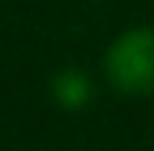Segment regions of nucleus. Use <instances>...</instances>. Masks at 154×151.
<instances>
[{
  "label": "nucleus",
  "mask_w": 154,
  "mask_h": 151,
  "mask_svg": "<svg viewBox=\"0 0 154 151\" xmlns=\"http://www.w3.org/2000/svg\"><path fill=\"white\" fill-rule=\"evenodd\" d=\"M105 76L122 95H151L154 92V30H128L122 33L108 56Z\"/></svg>",
  "instance_id": "1"
}]
</instances>
